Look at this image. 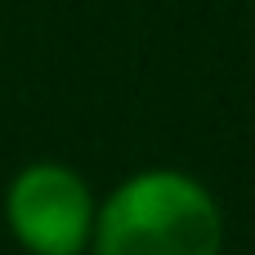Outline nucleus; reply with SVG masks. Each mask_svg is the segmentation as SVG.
I'll use <instances>...</instances> for the list:
<instances>
[{
    "mask_svg": "<svg viewBox=\"0 0 255 255\" xmlns=\"http://www.w3.org/2000/svg\"><path fill=\"white\" fill-rule=\"evenodd\" d=\"M94 255H220L224 215L184 170H139L99 202Z\"/></svg>",
    "mask_w": 255,
    "mask_h": 255,
    "instance_id": "nucleus-1",
    "label": "nucleus"
},
{
    "mask_svg": "<svg viewBox=\"0 0 255 255\" xmlns=\"http://www.w3.org/2000/svg\"><path fill=\"white\" fill-rule=\"evenodd\" d=\"M99 202L63 161H31L4 188V224L31 255H81L94 242Z\"/></svg>",
    "mask_w": 255,
    "mask_h": 255,
    "instance_id": "nucleus-2",
    "label": "nucleus"
}]
</instances>
